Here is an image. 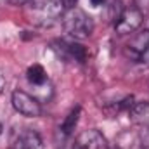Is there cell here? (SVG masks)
<instances>
[{
    "mask_svg": "<svg viewBox=\"0 0 149 149\" xmlns=\"http://www.w3.org/2000/svg\"><path fill=\"white\" fill-rule=\"evenodd\" d=\"M142 10L137 9V7H128V9H123L121 16L118 17V21L114 23V30L118 35H130L134 33L141 24H142Z\"/></svg>",
    "mask_w": 149,
    "mask_h": 149,
    "instance_id": "3957f363",
    "label": "cell"
},
{
    "mask_svg": "<svg viewBox=\"0 0 149 149\" xmlns=\"http://www.w3.org/2000/svg\"><path fill=\"white\" fill-rule=\"evenodd\" d=\"M106 149H121L120 146H111V148H106Z\"/></svg>",
    "mask_w": 149,
    "mask_h": 149,
    "instance_id": "2e32d148",
    "label": "cell"
},
{
    "mask_svg": "<svg viewBox=\"0 0 149 149\" xmlns=\"http://www.w3.org/2000/svg\"><path fill=\"white\" fill-rule=\"evenodd\" d=\"M106 148H108L106 137L97 128H90V130L81 132L76 137V142H74V149H106Z\"/></svg>",
    "mask_w": 149,
    "mask_h": 149,
    "instance_id": "5b68a950",
    "label": "cell"
},
{
    "mask_svg": "<svg viewBox=\"0 0 149 149\" xmlns=\"http://www.w3.org/2000/svg\"><path fill=\"white\" fill-rule=\"evenodd\" d=\"M26 76H28V81L33 83V85H43L45 80H47V73H45L43 66H40V64H33V66H30Z\"/></svg>",
    "mask_w": 149,
    "mask_h": 149,
    "instance_id": "ba28073f",
    "label": "cell"
},
{
    "mask_svg": "<svg viewBox=\"0 0 149 149\" xmlns=\"http://www.w3.org/2000/svg\"><path fill=\"white\" fill-rule=\"evenodd\" d=\"M76 2H78V0H61L63 7H64V9H68V10H70V9H74Z\"/></svg>",
    "mask_w": 149,
    "mask_h": 149,
    "instance_id": "7c38bea8",
    "label": "cell"
},
{
    "mask_svg": "<svg viewBox=\"0 0 149 149\" xmlns=\"http://www.w3.org/2000/svg\"><path fill=\"white\" fill-rule=\"evenodd\" d=\"M80 113H81L80 106H76V108L71 109L70 114L64 118V121H63V125H61V130H63L66 135H70L74 130V127H76V123H78V120H80Z\"/></svg>",
    "mask_w": 149,
    "mask_h": 149,
    "instance_id": "9c48e42d",
    "label": "cell"
},
{
    "mask_svg": "<svg viewBox=\"0 0 149 149\" xmlns=\"http://www.w3.org/2000/svg\"><path fill=\"white\" fill-rule=\"evenodd\" d=\"M10 149H43V142H42V137L35 130L28 128V130H23L16 137Z\"/></svg>",
    "mask_w": 149,
    "mask_h": 149,
    "instance_id": "8992f818",
    "label": "cell"
},
{
    "mask_svg": "<svg viewBox=\"0 0 149 149\" xmlns=\"http://www.w3.org/2000/svg\"><path fill=\"white\" fill-rule=\"evenodd\" d=\"M130 113L134 116V120H146L149 116V104L148 102H134V106L130 108Z\"/></svg>",
    "mask_w": 149,
    "mask_h": 149,
    "instance_id": "8fae6325",
    "label": "cell"
},
{
    "mask_svg": "<svg viewBox=\"0 0 149 149\" xmlns=\"http://www.w3.org/2000/svg\"><path fill=\"white\" fill-rule=\"evenodd\" d=\"M90 2H92V5H102L106 0H90Z\"/></svg>",
    "mask_w": 149,
    "mask_h": 149,
    "instance_id": "9a60e30c",
    "label": "cell"
},
{
    "mask_svg": "<svg viewBox=\"0 0 149 149\" xmlns=\"http://www.w3.org/2000/svg\"><path fill=\"white\" fill-rule=\"evenodd\" d=\"M12 106L17 113H21L23 116L28 118H37L42 114V106L35 97H31L30 94L23 92V90H14L12 92Z\"/></svg>",
    "mask_w": 149,
    "mask_h": 149,
    "instance_id": "277c9868",
    "label": "cell"
},
{
    "mask_svg": "<svg viewBox=\"0 0 149 149\" xmlns=\"http://www.w3.org/2000/svg\"><path fill=\"white\" fill-rule=\"evenodd\" d=\"M135 3H137V9H141V10L149 9V0H135Z\"/></svg>",
    "mask_w": 149,
    "mask_h": 149,
    "instance_id": "4fadbf2b",
    "label": "cell"
},
{
    "mask_svg": "<svg viewBox=\"0 0 149 149\" xmlns=\"http://www.w3.org/2000/svg\"><path fill=\"white\" fill-rule=\"evenodd\" d=\"M63 26L74 40H85L94 31L92 17L80 9H70L63 14Z\"/></svg>",
    "mask_w": 149,
    "mask_h": 149,
    "instance_id": "7a4b0ae2",
    "label": "cell"
},
{
    "mask_svg": "<svg viewBox=\"0 0 149 149\" xmlns=\"http://www.w3.org/2000/svg\"><path fill=\"white\" fill-rule=\"evenodd\" d=\"M148 49H149V30L144 28V30H141L139 33H135L132 37L130 43H128V52L134 54L139 59V57H144Z\"/></svg>",
    "mask_w": 149,
    "mask_h": 149,
    "instance_id": "52a82bcc",
    "label": "cell"
},
{
    "mask_svg": "<svg viewBox=\"0 0 149 149\" xmlns=\"http://www.w3.org/2000/svg\"><path fill=\"white\" fill-rule=\"evenodd\" d=\"M68 59H74L76 63H85L87 61V49L76 42L68 43Z\"/></svg>",
    "mask_w": 149,
    "mask_h": 149,
    "instance_id": "30bf717a",
    "label": "cell"
},
{
    "mask_svg": "<svg viewBox=\"0 0 149 149\" xmlns=\"http://www.w3.org/2000/svg\"><path fill=\"white\" fill-rule=\"evenodd\" d=\"M0 134H2V123H0Z\"/></svg>",
    "mask_w": 149,
    "mask_h": 149,
    "instance_id": "e0dca14e",
    "label": "cell"
},
{
    "mask_svg": "<svg viewBox=\"0 0 149 149\" xmlns=\"http://www.w3.org/2000/svg\"><path fill=\"white\" fill-rule=\"evenodd\" d=\"M63 10L61 0H33L26 7V16L38 26H50L57 17H63Z\"/></svg>",
    "mask_w": 149,
    "mask_h": 149,
    "instance_id": "6da1fadb",
    "label": "cell"
},
{
    "mask_svg": "<svg viewBox=\"0 0 149 149\" xmlns=\"http://www.w3.org/2000/svg\"><path fill=\"white\" fill-rule=\"evenodd\" d=\"M9 3H12V5H28L30 2H33V0H7Z\"/></svg>",
    "mask_w": 149,
    "mask_h": 149,
    "instance_id": "5bb4252c",
    "label": "cell"
}]
</instances>
